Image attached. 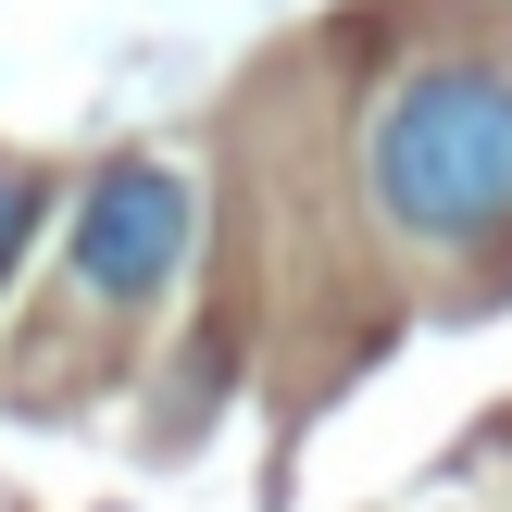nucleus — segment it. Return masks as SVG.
<instances>
[{
    "mask_svg": "<svg viewBox=\"0 0 512 512\" xmlns=\"http://www.w3.org/2000/svg\"><path fill=\"white\" fill-rule=\"evenodd\" d=\"M25 225H38V188H25V175L0 163V275H13V250H25Z\"/></svg>",
    "mask_w": 512,
    "mask_h": 512,
    "instance_id": "7ed1b4c3",
    "label": "nucleus"
},
{
    "mask_svg": "<svg viewBox=\"0 0 512 512\" xmlns=\"http://www.w3.org/2000/svg\"><path fill=\"white\" fill-rule=\"evenodd\" d=\"M363 188L413 250L512 238V63H413L363 125Z\"/></svg>",
    "mask_w": 512,
    "mask_h": 512,
    "instance_id": "f257e3e1",
    "label": "nucleus"
},
{
    "mask_svg": "<svg viewBox=\"0 0 512 512\" xmlns=\"http://www.w3.org/2000/svg\"><path fill=\"white\" fill-rule=\"evenodd\" d=\"M188 238H200V188L175 163H150V150H125V163L88 175V200H75V288L100 300V313H150V300L188 275Z\"/></svg>",
    "mask_w": 512,
    "mask_h": 512,
    "instance_id": "f03ea898",
    "label": "nucleus"
}]
</instances>
